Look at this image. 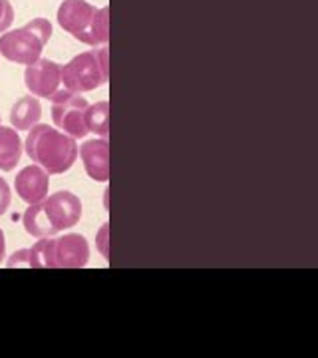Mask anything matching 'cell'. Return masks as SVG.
Instances as JSON below:
<instances>
[{"instance_id":"6da1fadb","label":"cell","mask_w":318,"mask_h":358,"mask_svg":"<svg viewBox=\"0 0 318 358\" xmlns=\"http://www.w3.org/2000/svg\"><path fill=\"white\" fill-rule=\"evenodd\" d=\"M26 154L48 173L58 176L74 166L78 159V143L60 129L50 128L46 124H36L28 131Z\"/></svg>"},{"instance_id":"7a4b0ae2","label":"cell","mask_w":318,"mask_h":358,"mask_svg":"<svg viewBox=\"0 0 318 358\" xmlns=\"http://www.w3.org/2000/svg\"><path fill=\"white\" fill-rule=\"evenodd\" d=\"M58 24L88 46H106L110 40L108 6L96 8L86 0H64L58 8Z\"/></svg>"},{"instance_id":"3957f363","label":"cell","mask_w":318,"mask_h":358,"mask_svg":"<svg viewBox=\"0 0 318 358\" xmlns=\"http://www.w3.org/2000/svg\"><path fill=\"white\" fill-rule=\"evenodd\" d=\"M30 267L34 268H82L88 265L89 245L84 235L70 233L64 237L38 239L28 249Z\"/></svg>"},{"instance_id":"277c9868","label":"cell","mask_w":318,"mask_h":358,"mask_svg":"<svg viewBox=\"0 0 318 358\" xmlns=\"http://www.w3.org/2000/svg\"><path fill=\"white\" fill-rule=\"evenodd\" d=\"M52 38V24L46 18H34L22 28L0 36V54L14 64H32L40 58L44 46Z\"/></svg>"},{"instance_id":"5b68a950","label":"cell","mask_w":318,"mask_h":358,"mask_svg":"<svg viewBox=\"0 0 318 358\" xmlns=\"http://www.w3.org/2000/svg\"><path fill=\"white\" fill-rule=\"evenodd\" d=\"M62 88L70 94H82L103 86L108 82V48L82 52L62 66Z\"/></svg>"},{"instance_id":"8992f818","label":"cell","mask_w":318,"mask_h":358,"mask_svg":"<svg viewBox=\"0 0 318 358\" xmlns=\"http://www.w3.org/2000/svg\"><path fill=\"white\" fill-rule=\"evenodd\" d=\"M62 66L56 64L54 60L48 58H38L36 62L26 66L24 84L30 90L32 96L46 98L50 102H56L64 96H68L70 92L62 88Z\"/></svg>"},{"instance_id":"52a82bcc","label":"cell","mask_w":318,"mask_h":358,"mask_svg":"<svg viewBox=\"0 0 318 358\" xmlns=\"http://www.w3.org/2000/svg\"><path fill=\"white\" fill-rule=\"evenodd\" d=\"M88 106L86 98L76 96V94H68L60 100L52 102V120L56 128H60V131L68 134L74 140L84 138L88 134L86 124H84V114Z\"/></svg>"},{"instance_id":"ba28073f","label":"cell","mask_w":318,"mask_h":358,"mask_svg":"<svg viewBox=\"0 0 318 358\" xmlns=\"http://www.w3.org/2000/svg\"><path fill=\"white\" fill-rule=\"evenodd\" d=\"M44 209L56 233L74 227L82 217V201L70 192H56L44 199Z\"/></svg>"},{"instance_id":"9c48e42d","label":"cell","mask_w":318,"mask_h":358,"mask_svg":"<svg viewBox=\"0 0 318 358\" xmlns=\"http://www.w3.org/2000/svg\"><path fill=\"white\" fill-rule=\"evenodd\" d=\"M48 187H50V176L40 166L24 167L14 179V189L18 197L28 205L44 201L48 195Z\"/></svg>"},{"instance_id":"30bf717a","label":"cell","mask_w":318,"mask_h":358,"mask_svg":"<svg viewBox=\"0 0 318 358\" xmlns=\"http://www.w3.org/2000/svg\"><path fill=\"white\" fill-rule=\"evenodd\" d=\"M78 152L89 178L102 183L110 179V141L106 138L88 140L82 143Z\"/></svg>"},{"instance_id":"8fae6325","label":"cell","mask_w":318,"mask_h":358,"mask_svg":"<svg viewBox=\"0 0 318 358\" xmlns=\"http://www.w3.org/2000/svg\"><path fill=\"white\" fill-rule=\"evenodd\" d=\"M40 115H42V106L38 98L32 94L22 96L10 110V124L14 129H30L38 124Z\"/></svg>"},{"instance_id":"7c38bea8","label":"cell","mask_w":318,"mask_h":358,"mask_svg":"<svg viewBox=\"0 0 318 358\" xmlns=\"http://www.w3.org/2000/svg\"><path fill=\"white\" fill-rule=\"evenodd\" d=\"M22 157V140L18 138L16 129L4 128L0 124V169L13 171Z\"/></svg>"},{"instance_id":"4fadbf2b","label":"cell","mask_w":318,"mask_h":358,"mask_svg":"<svg viewBox=\"0 0 318 358\" xmlns=\"http://www.w3.org/2000/svg\"><path fill=\"white\" fill-rule=\"evenodd\" d=\"M22 223H24L26 233L32 235V237H36V239H44V237H54V235H58V233L54 231V227L50 225V221H48L46 209H44V201L30 205V207L26 209Z\"/></svg>"},{"instance_id":"5bb4252c","label":"cell","mask_w":318,"mask_h":358,"mask_svg":"<svg viewBox=\"0 0 318 358\" xmlns=\"http://www.w3.org/2000/svg\"><path fill=\"white\" fill-rule=\"evenodd\" d=\"M84 124H86L88 131H94L96 136L108 138V131H110V103L98 102L94 106H88L86 114H84Z\"/></svg>"},{"instance_id":"9a60e30c","label":"cell","mask_w":318,"mask_h":358,"mask_svg":"<svg viewBox=\"0 0 318 358\" xmlns=\"http://www.w3.org/2000/svg\"><path fill=\"white\" fill-rule=\"evenodd\" d=\"M14 20V8L8 0H0V32H6Z\"/></svg>"},{"instance_id":"2e32d148","label":"cell","mask_w":318,"mask_h":358,"mask_svg":"<svg viewBox=\"0 0 318 358\" xmlns=\"http://www.w3.org/2000/svg\"><path fill=\"white\" fill-rule=\"evenodd\" d=\"M10 201H13V193H10V187L4 179L0 178V215L6 213V209L10 207Z\"/></svg>"},{"instance_id":"e0dca14e","label":"cell","mask_w":318,"mask_h":358,"mask_svg":"<svg viewBox=\"0 0 318 358\" xmlns=\"http://www.w3.org/2000/svg\"><path fill=\"white\" fill-rule=\"evenodd\" d=\"M8 267H30V255H28V249H22V251H18V253H14L10 259H8V263H6Z\"/></svg>"},{"instance_id":"ac0fdd59","label":"cell","mask_w":318,"mask_h":358,"mask_svg":"<svg viewBox=\"0 0 318 358\" xmlns=\"http://www.w3.org/2000/svg\"><path fill=\"white\" fill-rule=\"evenodd\" d=\"M98 245H100L102 255L108 259V257H110V251H108V225H103L102 229H100V235H98Z\"/></svg>"},{"instance_id":"d6986e66","label":"cell","mask_w":318,"mask_h":358,"mask_svg":"<svg viewBox=\"0 0 318 358\" xmlns=\"http://www.w3.org/2000/svg\"><path fill=\"white\" fill-rule=\"evenodd\" d=\"M4 253H6V241H4V233L0 229V261L4 259Z\"/></svg>"}]
</instances>
